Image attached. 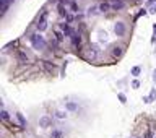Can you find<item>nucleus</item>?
<instances>
[{
	"instance_id": "obj_2",
	"label": "nucleus",
	"mask_w": 156,
	"mask_h": 138,
	"mask_svg": "<svg viewBox=\"0 0 156 138\" xmlns=\"http://www.w3.org/2000/svg\"><path fill=\"white\" fill-rule=\"evenodd\" d=\"M114 32L117 36H124V34H125V24H124L122 21H117V23L114 24Z\"/></svg>"
},
{
	"instance_id": "obj_10",
	"label": "nucleus",
	"mask_w": 156,
	"mask_h": 138,
	"mask_svg": "<svg viewBox=\"0 0 156 138\" xmlns=\"http://www.w3.org/2000/svg\"><path fill=\"white\" fill-rule=\"evenodd\" d=\"M111 7H112V5H109V3H101V5H99V10H101L103 13H106Z\"/></svg>"
},
{
	"instance_id": "obj_20",
	"label": "nucleus",
	"mask_w": 156,
	"mask_h": 138,
	"mask_svg": "<svg viewBox=\"0 0 156 138\" xmlns=\"http://www.w3.org/2000/svg\"><path fill=\"white\" fill-rule=\"evenodd\" d=\"M55 36H57V39H59V41H62L65 34H62V32H59V31H57V32H55Z\"/></svg>"
},
{
	"instance_id": "obj_7",
	"label": "nucleus",
	"mask_w": 156,
	"mask_h": 138,
	"mask_svg": "<svg viewBox=\"0 0 156 138\" xmlns=\"http://www.w3.org/2000/svg\"><path fill=\"white\" fill-rule=\"evenodd\" d=\"M111 54H112V57H120L122 55V49L117 47V46H114V47L111 49Z\"/></svg>"
},
{
	"instance_id": "obj_15",
	"label": "nucleus",
	"mask_w": 156,
	"mask_h": 138,
	"mask_svg": "<svg viewBox=\"0 0 156 138\" xmlns=\"http://www.w3.org/2000/svg\"><path fill=\"white\" fill-rule=\"evenodd\" d=\"M55 117H57V119H65L67 114L64 112V110H57V112H55Z\"/></svg>"
},
{
	"instance_id": "obj_1",
	"label": "nucleus",
	"mask_w": 156,
	"mask_h": 138,
	"mask_svg": "<svg viewBox=\"0 0 156 138\" xmlns=\"http://www.w3.org/2000/svg\"><path fill=\"white\" fill-rule=\"evenodd\" d=\"M31 44H33V47L36 49V50L46 49V41H44V37L39 36V34H33V36H31Z\"/></svg>"
},
{
	"instance_id": "obj_22",
	"label": "nucleus",
	"mask_w": 156,
	"mask_h": 138,
	"mask_svg": "<svg viewBox=\"0 0 156 138\" xmlns=\"http://www.w3.org/2000/svg\"><path fill=\"white\" fill-rule=\"evenodd\" d=\"M67 21H68V23H70V21H73V15H70V13H68V15H67Z\"/></svg>"
},
{
	"instance_id": "obj_8",
	"label": "nucleus",
	"mask_w": 156,
	"mask_h": 138,
	"mask_svg": "<svg viewBox=\"0 0 156 138\" xmlns=\"http://www.w3.org/2000/svg\"><path fill=\"white\" fill-rule=\"evenodd\" d=\"M44 67L47 72H54V70H55V65H54L52 62H44Z\"/></svg>"
},
{
	"instance_id": "obj_30",
	"label": "nucleus",
	"mask_w": 156,
	"mask_h": 138,
	"mask_svg": "<svg viewBox=\"0 0 156 138\" xmlns=\"http://www.w3.org/2000/svg\"><path fill=\"white\" fill-rule=\"evenodd\" d=\"M155 36H156V24H155Z\"/></svg>"
},
{
	"instance_id": "obj_14",
	"label": "nucleus",
	"mask_w": 156,
	"mask_h": 138,
	"mask_svg": "<svg viewBox=\"0 0 156 138\" xmlns=\"http://www.w3.org/2000/svg\"><path fill=\"white\" fill-rule=\"evenodd\" d=\"M96 52H98V49L93 46V47H91V54H90V59H91V60H95V59H96Z\"/></svg>"
},
{
	"instance_id": "obj_17",
	"label": "nucleus",
	"mask_w": 156,
	"mask_h": 138,
	"mask_svg": "<svg viewBox=\"0 0 156 138\" xmlns=\"http://www.w3.org/2000/svg\"><path fill=\"white\" fill-rule=\"evenodd\" d=\"M65 107H67L68 110H77V104H75V102H68Z\"/></svg>"
},
{
	"instance_id": "obj_11",
	"label": "nucleus",
	"mask_w": 156,
	"mask_h": 138,
	"mask_svg": "<svg viewBox=\"0 0 156 138\" xmlns=\"http://www.w3.org/2000/svg\"><path fill=\"white\" fill-rule=\"evenodd\" d=\"M72 42H73V46H80L81 39H80V36H75V34H72Z\"/></svg>"
},
{
	"instance_id": "obj_3",
	"label": "nucleus",
	"mask_w": 156,
	"mask_h": 138,
	"mask_svg": "<svg viewBox=\"0 0 156 138\" xmlns=\"http://www.w3.org/2000/svg\"><path fill=\"white\" fill-rule=\"evenodd\" d=\"M17 55H18V60H20L21 65H26V63L29 62V59H28V55H26V52H23V50H18Z\"/></svg>"
},
{
	"instance_id": "obj_29",
	"label": "nucleus",
	"mask_w": 156,
	"mask_h": 138,
	"mask_svg": "<svg viewBox=\"0 0 156 138\" xmlns=\"http://www.w3.org/2000/svg\"><path fill=\"white\" fill-rule=\"evenodd\" d=\"M112 2H122V0H111V3H112Z\"/></svg>"
},
{
	"instance_id": "obj_27",
	"label": "nucleus",
	"mask_w": 156,
	"mask_h": 138,
	"mask_svg": "<svg viewBox=\"0 0 156 138\" xmlns=\"http://www.w3.org/2000/svg\"><path fill=\"white\" fill-rule=\"evenodd\" d=\"M153 80H155V83H156V68H155V72H153Z\"/></svg>"
},
{
	"instance_id": "obj_9",
	"label": "nucleus",
	"mask_w": 156,
	"mask_h": 138,
	"mask_svg": "<svg viewBox=\"0 0 156 138\" xmlns=\"http://www.w3.org/2000/svg\"><path fill=\"white\" fill-rule=\"evenodd\" d=\"M112 8H114V10H122L124 8V2H112Z\"/></svg>"
},
{
	"instance_id": "obj_26",
	"label": "nucleus",
	"mask_w": 156,
	"mask_h": 138,
	"mask_svg": "<svg viewBox=\"0 0 156 138\" xmlns=\"http://www.w3.org/2000/svg\"><path fill=\"white\" fill-rule=\"evenodd\" d=\"M146 138H153V133H151V132H148V133H146Z\"/></svg>"
},
{
	"instance_id": "obj_6",
	"label": "nucleus",
	"mask_w": 156,
	"mask_h": 138,
	"mask_svg": "<svg viewBox=\"0 0 156 138\" xmlns=\"http://www.w3.org/2000/svg\"><path fill=\"white\" fill-rule=\"evenodd\" d=\"M46 29H47V21L44 18H41L39 23H37V31H46Z\"/></svg>"
},
{
	"instance_id": "obj_13",
	"label": "nucleus",
	"mask_w": 156,
	"mask_h": 138,
	"mask_svg": "<svg viewBox=\"0 0 156 138\" xmlns=\"http://www.w3.org/2000/svg\"><path fill=\"white\" fill-rule=\"evenodd\" d=\"M17 119H18V122H20V124H21V125H23V127L26 125V120H25V117H23V115H21L20 112L17 114Z\"/></svg>"
},
{
	"instance_id": "obj_12",
	"label": "nucleus",
	"mask_w": 156,
	"mask_h": 138,
	"mask_svg": "<svg viewBox=\"0 0 156 138\" xmlns=\"http://www.w3.org/2000/svg\"><path fill=\"white\" fill-rule=\"evenodd\" d=\"M52 138H64L62 130H55V132H52Z\"/></svg>"
},
{
	"instance_id": "obj_21",
	"label": "nucleus",
	"mask_w": 156,
	"mask_h": 138,
	"mask_svg": "<svg viewBox=\"0 0 156 138\" xmlns=\"http://www.w3.org/2000/svg\"><path fill=\"white\" fill-rule=\"evenodd\" d=\"M95 12H96V7H91L90 10H88V15H95Z\"/></svg>"
},
{
	"instance_id": "obj_28",
	"label": "nucleus",
	"mask_w": 156,
	"mask_h": 138,
	"mask_svg": "<svg viewBox=\"0 0 156 138\" xmlns=\"http://www.w3.org/2000/svg\"><path fill=\"white\" fill-rule=\"evenodd\" d=\"M155 2H156V0H150V2H148V3L151 5V3H155Z\"/></svg>"
},
{
	"instance_id": "obj_25",
	"label": "nucleus",
	"mask_w": 156,
	"mask_h": 138,
	"mask_svg": "<svg viewBox=\"0 0 156 138\" xmlns=\"http://www.w3.org/2000/svg\"><path fill=\"white\" fill-rule=\"evenodd\" d=\"M119 99H120V101H122V102H125V101H127V99H125V96H124V94H119Z\"/></svg>"
},
{
	"instance_id": "obj_5",
	"label": "nucleus",
	"mask_w": 156,
	"mask_h": 138,
	"mask_svg": "<svg viewBox=\"0 0 156 138\" xmlns=\"http://www.w3.org/2000/svg\"><path fill=\"white\" fill-rule=\"evenodd\" d=\"M50 122H52V119L46 115V117H41V120H39V125H41V127H49Z\"/></svg>"
},
{
	"instance_id": "obj_24",
	"label": "nucleus",
	"mask_w": 156,
	"mask_h": 138,
	"mask_svg": "<svg viewBox=\"0 0 156 138\" xmlns=\"http://www.w3.org/2000/svg\"><path fill=\"white\" fill-rule=\"evenodd\" d=\"M132 86H133V88H138V86H140V83H138V81H133V83H132Z\"/></svg>"
},
{
	"instance_id": "obj_16",
	"label": "nucleus",
	"mask_w": 156,
	"mask_h": 138,
	"mask_svg": "<svg viewBox=\"0 0 156 138\" xmlns=\"http://www.w3.org/2000/svg\"><path fill=\"white\" fill-rule=\"evenodd\" d=\"M140 72H142V70H140V67H133V68H132V75H133V77H138Z\"/></svg>"
},
{
	"instance_id": "obj_4",
	"label": "nucleus",
	"mask_w": 156,
	"mask_h": 138,
	"mask_svg": "<svg viewBox=\"0 0 156 138\" xmlns=\"http://www.w3.org/2000/svg\"><path fill=\"white\" fill-rule=\"evenodd\" d=\"M60 29H62V32H64L65 36H72V29H70L68 23H64V24H60Z\"/></svg>"
},
{
	"instance_id": "obj_19",
	"label": "nucleus",
	"mask_w": 156,
	"mask_h": 138,
	"mask_svg": "<svg viewBox=\"0 0 156 138\" xmlns=\"http://www.w3.org/2000/svg\"><path fill=\"white\" fill-rule=\"evenodd\" d=\"M59 12H60L62 16H67V15H68V13H67V10H64V7H62V5H59Z\"/></svg>"
},
{
	"instance_id": "obj_23",
	"label": "nucleus",
	"mask_w": 156,
	"mask_h": 138,
	"mask_svg": "<svg viewBox=\"0 0 156 138\" xmlns=\"http://www.w3.org/2000/svg\"><path fill=\"white\" fill-rule=\"evenodd\" d=\"M143 15H146V12H145V10H140L138 15H137V18H138V16H143Z\"/></svg>"
},
{
	"instance_id": "obj_18",
	"label": "nucleus",
	"mask_w": 156,
	"mask_h": 138,
	"mask_svg": "<svg viewBox=\"0 0 156 138\" xmlns=\"http://www.w3.org/2000/svg\"><path fill=\"white\" fill-rule=\"evenodd\" d=\"M0 117L3 119V120H8L10 115H8V112H7V110H2V112H0Z\"/></svg>"
}]
</instances>
